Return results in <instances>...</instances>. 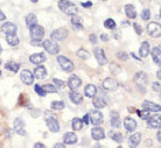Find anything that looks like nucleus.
<instances>
[{
  "label": "nucleus",
  "mask_w": 161,
  "mask_h": 148,
  "mask_svg": "<svg viewBox=\"0 0 161 148\" xmlns=\"http://www.w3.org/2000/svg\"><path fill=\"white\" fill-rule=\"evenodd\" d=\"M58 7L63 13L68 14V15H76L77 13V7L76 5H74L73 3H70L68 0H60L58 1Z\"/></svg>",
  "instance_id": "f257e3e1"
},
{
  "label": "nucleus",
  "mask_w": 161,
  "mask_h": 148,
  "mask_svg": "<svg viewBox=\"0 0 161 148\" xmlns=\"http://www.w3.org/2000/svg\"><path fill=\"white\" fill-rule=\"evenodd\" d=\"M46 123H47V126H48V128L52 131V132L56 133L60 131L58 121H57L56 118L53 116L49 111H46Z\"/></svg>",
  "instance_id": "f03ea898"
},
{
  "label": "nucleus",
  "mask_w": 161,
  "mask_h": 148,
  "mask_svg": "<svg viewBox=\"0 0 161 148\" xmlns=\"http://www.w3.org/2000/svg\"><path fill=\"white\" fill-rule=\"evenodd\" d=\"M134 82H136V84L139 89H140L141 91H145L146 86H147V75H146L144 71H139L136 74V76H134Z\"/></svg>",
  "instance_id": "7ed1b4c3"
},
{
  "label": "nucleus",
  "mask_w": 161,
  "mask_h": 148,
  "mask_svg": "<svg viewBox=\"0 0 161 148\" xmlns=\"http://www.w3.org/2000/svg\"><path fill=\"white\" fill-rule=\"evenodd\" d=\"M42 47L46 49V52H49V54H52V55L58 54V52H60V47L57 46V43L55 42V41H53V40H46V41H43V43H42Z\"/></svg>",
  "instance_id": "20e7f679"
},
{
  "label": "nucleus",
  "mask_w": 161,
  "mask_h": 148,
  "mask_svg": "<svg viewBox=\"0 0 161 148\" xmlns=\"http://www.w3.org/2000/svg\"><path fill=\"white\" fill-rule=\"evenodd\" d=\"M29 32H31V36L33 37V40L40 41L44 35V29L43 27H41L40 25H34L32 27H29Z\"/></svg>",
  "instance_id": "39448f33"
},
{
  "label": "nucleus",
  "mask_w": 161,
  "mask_h": 148,
  "mask_svg": "<svg viewBox=\"0 0 161 148\" xmlns=\"http://www.w3.org/2000/svg\"><path fill=\"white\" fill-rule=\"evenodd\" d=\"M88 117L90 118V121L89 123H91L92 125L95 126H98V125H101L103 123V114L102 112H99L98 110H93L91 112L89 113Z\"/></svg>",
  "instance_id": "423d86ee"
},
{
  "label": "nucleus",
  "mask_w": 161,
  "mask_h": 148,
  "mask_svg": "<svg viewBox=\"0 0 161 148\" xmlns=\"http://www.w3.org/2000/svg\"><path fill=\"white\" fill-rule=\"evenodd\" d=\"M57 62L60 63L61 68L63 69L64 71L69 72L74 70V63L65 56H57Z\"/></svg>",
  "instance_id": "0eeeda50"
},
{
  "label": "nucleus",
  "mask_w": 161,
  "mask_h": 148,
  "mask_svg": "<svg viewBox=\"0 0 161 148\" xmlns=\"http://www.w3.org/2000/svg\"><path fill=\"white\" fill-rule=\"evenodd\" d=\"M67 36H68V30L65 28H58L56 30H54L52 32V37L53 41H63L67 39Z\"/></svg>",
  "instance_id": "6e6552de"
},
{
  "label": "nucleus",
  "mask_w": 161,
  "mask_h": 148,
  "mask_svg": "<svg viewBox=\"0 0 161 148\" xmlns=\"http://www.w3.org/2000/svg\"><path fill=\"white\" fill-rule=\"evenodd\" d=\"M103 88L105 90H108V91H116L118 88H119V84H118V82L114 78H105L103 80Z\"/></svg>",
  "instance_id": "1a4fd4ad"
},
{
  "label": "nucleus",
  "mask_w": 161,
  "mask_h": 148,
  "mask_svg": "<svg viewBox=\"0 0 161 148\" xmlns=\"http://www.w3.org/2000/svg\"><path fill=\"white\" fill-rule=\"evenodd\" d=\"M147 33L152 37H160V33H161L160 25L157 24V22H151V24H148V26H147Z\"/></svg>",
  "instance_id": "9d476101"
},
{
  "label": "nucleus",
  "mask_w": 161,
  "mask_h": 148,
  "mask_svg": "<svg viewBox=\"0 0 161 148\" xmlns=\"http://www.w3.org/2000/svg\"><path fill=\"white\" fill-rule=\"evenodd\" d=\"M93 54H95V57H96V60H97V62H98L99 65H104V64L108 63V58H106L104 50H103L102 48H99V47L95 48Z\"/></svg>",
  "instance_id": "9b49d317"
},
{
  "label": "nucleus",
  "mask_w": 161,
  "mask_h": 148,
  "mask_svg": "<svg viewBox=\"0 0 161 148\" xmlns=\"http://www.w3.org/2000/svg\"><path fill=\"white\" fill-rule=\"evenodd\" d=\"M20 78L22 80V83L26 85H31L34 82V76L29 70H22L20 74Z\"/></svg>",
  "instance_id": "f8f14e48"
},
{
  "label": "nucleus",
  "mask_w": 161,
  "mask_h": 148,
  "mask_svg": "<svg viewBox=\"0 0 161 148\" xmlns=\"http://www.w3.org/2000/svg\"><path fill=\"white\" fill-rule=\"evenodd\" d=\"M91 136H92L93 140H96V141L103 140V139L105 138L104 129H103L102 127H98V126L93 127L92 129H91Z\"/></svg>",
  "instance_id": "ddd939ff"
},
{
  "label": "nucleus",
  "mask_w": 161,
  "mask_h": 148,
  "mask_svg": "<svg viewBox=\"0 0 161 148\" xmlns=\"http://www.w3.org/2000/svg\"><path fill=\"white\" fill-rule=\"evenodd\" d=\"M142 108L146 110V111H148V112H160V105H157L155 103H152V101H148V100H146L142 103Z\"/></svg>",
  "instance_id": "4468645a"
},
{
  "label": "nucleus",
  "mask_w": 161,
  "mask_h": 148,
  "mask_svg": "<svg viewBox=\"0 0 161 148\" xmlns=\"http://www.w3.org/2000/svg\"><path fill=\"white\" fill-rule=\"evenodd\" d=\"M80 84H82V80H80V77L76 76V75L71 76L68 80V86L71 89V90H77V89L80 86Z\"/></svg>",
  "instance_id": "2eb2a0df"
},
{
  "label": "nucleus",
  "mask_w": 161,
  "mask_h": 148,
  "mask_svg": "<svg viewBox=\"0 0 161 148\" xmlns=\"http://www.w3.org/2000/svg\"><path fill=\"white\" fill-rule=\"evenodd\" d=\"M110 125L114 128L120 127V117L116 111H112L110 113Z\"/></svg>",
  "instance_id": "dca6fc26"
},
{
  "label": "nucleus",
  "mask_w": 161,
  "mask_h": 148,
  "mask_svg": "<svg viewBox=\"0 0 161 148\" xmlns=\"http://www.w3.org/2000/svg\"><path fill=\"white\" fill-rule=\"evenodd\" d=\"M14 131L18 134H20V135L26 134V132H25V123L22 121L21 118H16L15 121H14Z\"/></svg>",
  "instance_id": "f3484780"
},
{
  "label": "nucleus",
  "mask_w": 161,
  "mask_h": 148,
  "mask_svg": "<svg viewBox=\"0 0 161 148\" xmlns=\"http://www.w3.org/2000/svg\"><path fill=\"white\" fill-rule=\"evenodd\" d=\"M124 126H125V128H126V131L133 132V131L137 128V121L134 119H132V118L127 117V118L124 119Z\"/></svg>",
  "instance_id": "a211bd4d"
},
{
  "label": "nucleus",
  "mask_w": 161,
  "mask_h": 148,
  "mask_svg": "<svg viewBox=\"0 0 161 148\" xmlns=\"http://www.w3.org/2000/svg\"><path fill=\"white\" fill-rule=\"evenodd\" d=\"M140 140H141L140 133H133L132 135L130 136V140H129L130 148H136L138 145L140 144Z\"/></svg>",
  "instance_id": "6ab92c4d"
},
{
  "label": "nucleus",
  "mask_w": 161,
  "mask_h": 148,
  "mask_svg": "<svg viewBox=\"0 0 161 148\" xmlns=\"http://www.w3.org/2000/svg\"><path fill=\"white\" fill-rule=\"evenodd\" d=\"M1 32H4L6 35H8V34H15L16 26L14 24H12V22H6L1 27Z\"/></svg>",
  "instance_id": "aec40b11"
},
{
  "label": "nucleus",
  "mask_w": 161,
  "mask_h": 148,
  "mask_svg": "<svg viewBox=\"0 0 161 148\" xmlns=\"http://www.w3.org/2000/svg\"><path fill=\"white\" fill-rule=\"evenodd\" d=\"M33 76L36 77L37 79H43V78L47 77V70H46V68H44L43 65H39L34 70V75Z\"/></svg>",
  "instance_id": "412c9836"
},
{
  "label": "nucleus",
  "mask_w": 161,
  "mask_h": 148,
  "mask_svg": "<svg viewBox=\"0 0 161 148\" xmlns=\"http://www.w3.org/2000/svg\"><path fill=\"white\" fill-rule=\"evenodd\" d=\"M29 60L31 62L34 64H40V63H43L44 61H46V55H44L43 52H37V54H33L32 56L29 57Z\"/></svg>",
  "instance_id": "4be33fe9"
},
{
  "label": "nucleus",
  "mask_w": 161,
  "mask_h": 148,
  "mask_svg": "<svg viewBox=\"0 0 161 148\" xmlns=\"http://www.w3.org/2000/svg\"><path fill=\"white\" fill-rule=\"evenodd\" d=\"M69 97H70V100L76 105H80V103L83 101V96L80 95V92H77L76 90H73V91L70 92Z\"/></svg>",
  "instance_id": "5701e85b"
},
{
  "label": "nucleus",
  "mask_w": 161,
  "mask_h": 148,
  "mask_svg": "<svg viewBox=\"0 0 161 148\" xmlns=\"http://www.w3.org/2000/svg\"><path fill=\"white\" fill-rule=\"evenodd\" d=\"M63 141H64L65 145H74L77 142V136L76 134H74V133L69 132V133H65L64 136H63Z\"/></svg>",
  "instance_id": "b1692460"
},
{
  "label": "nucleus",
  "mask_w": 161,
  "mask_h": 148,
  "mask_svg": "<svg viewBox=\"0 0 161 148\" xmlns=\"http://www.w3.org/2000/svg\"><path fill=\"white\" fill-rule=\"evenodd\" d=\"M84 93H85V96H86V97H89V98H92V97L96 96L97 88L92 84H88L84 88Z\"/></svg>",
  "instance_id": "393cba45"
},
{
  "label": "nucleus",
  "mask_w": 161,
  "mask_h": 148,
  "mask_svg": "<svg viewBox=\"0 0 161 148\" xmlns=\"http://www.w3.org/2000/svg\"><path fill=\"white\" fill-rule=\"evenodd\" d=\"M161 48L160 46H158L155 48L153 49V52H152V57H153V61L154 63L158 64V65H160L161 63Z\"/></svg>",
  "instance_id": "a878e982"
},
{
  "label": "nucleus",
  "mask_w": 161,
  "mask_h": 148,
  "mask_svg": "<svg viewBox=\"0 0 161 148\" xmlns=\"http://www.w3.org/2000/svg\"><path fill=\"white\" fill-rule=\"evenodd\" d=\"M125 14L127 18L130 19H136V16H137V12H136V8L133 5H126L125 6Z\"/></svg>",
  "instance_id": "bb28decb"
},
{
  "label": "nucleus",
  "mask_w": 161,
  "mask_h": 148,
  "mask_svg": "<svg viewBox=\"0 0 161 148\" xmlns=\"http://www.w3.org/2000/svg\"><path fill=\"white\" fill-rule=\"evenodd\" d=\"M149 43L147 42V41H144L142 43H141V47L140 49H139V54H140V56L141 57H146V56H148V54H149Z\"/></svg>",
  "instance_id": "cd10ccee"
},
{
  "label": "nucleus",
  "mask_w": 161,
  "mask_h": 148,
  "mask_svg": "<svg viewBox=\"0 0 161 148\" xmlns=\"http://www.w3.org/2000/svg\"><path fill=\"white\" fill-rule=\"evenodd\" d=\"M160 114H157V116L149 118L148 120V126L152 128H160Z\"/></svg>",
  "instance_id": "c85d7f7f"
},
{
  "label": "nucleus",
  "mask_w": 161,
  "mask_h": 148,
  "mask_svg": "<svg viewBox=\"0 0 161 148\" xmlns=\"http://www.w3.org/2000/svg\"><path fill=\"white\" fill-rule=\"evenodd\" d=\"M6 41H7V43L9 44V46H12V47L18 46L19 42H20V40H19V37H18L16 34H8V35L6 36Z\"/></svg>",
  "instance_id": "c756f323"
},
{
  "label": "nucleus",
  "mask_w": 161,
  "mask_h": 148,
  "mask_svg": "<svg viewBox=\"0 0 161 148\" xmlns=\"http://www.w3.org/2000/svg\"><path fill=\"white\" fill-rule=\"evenodd\" d=\"M37 24V18L35 14H33V13H29V14H27V16H26V25L28 26V27H32V26H34V25Z\"/></svg>",
  "instance_id": "7c9ffc66"
},
{
  "label": "nucleus",
  "mask_w": 161,
  "mask_h": 148,
  "mask_svg": "<svg viewBox=\"0 0 161 148\" xmlns=\"http://www.w3.org/2000/svg\"><path fill=\"white\" fill-rule=\"evenodd\" d=\"M71 25H73L74 27H75V29H77V30H82L83 29V25L80 22V16L73 15V18H71Z\"/></svg>",
  "instance_id": "2f4dec72"
},
{
  "label": "nucleus",
  "mask_w": 161,
  "mask_h": 148,
  "mask_svg": "<svg viewBox=\"0 0 161 148\" xmlns=\"http://www.w3.org/2000/svg\"><path fill=\"white\" fill-rule=\"evenodd\" d=\"M5 68L7 69V70H9V71L18 72V71H19V68H20V65H19V63H16V62H13V61H11V62H7V63H6Z\"/></svg>",
  "instance_id": "473e14b6"
},
{
  "label": "nucleus",
  "mask_w": 161,
  "mask_h": 148,
  "mask_svg": "<svg viewBox=\"0 0 161 148\" xmlns=\"http://www.w3.org/2000/svg\"><path fill=\"white\" fill-rule=\"evenodd\" d=\"M93 106H95L96 108H103L106 106V101H105L102 97L95 98V100H93Z\"/></svg>",
  "instance_id": "72a5a7b5"
},
{
  "label": "nucleus",
  "mask_w": 161,
  "mask_h": 148,
  "mask_svg": "<svg viewBox=\"0 0 161 148\" xmlns=\"http://www.w3.org/2000/svg\"><path fill=\"white\" fill-rule=\"evenodd\" d=\"M64 101H61V100H57V101H53L52 105H50V107L53 110H55V111H61V110H63L64 108Z\"/></svg>",
  "instance_id": "f704fd0d"
},
{
  "label": "nucleus",
  "mask_w": 161,
  "mask_h": 148,
  "mask_svg": "<svg viewBox=\"0 0 161 148\" xmlns=\"http://www.w3.org/2000/svg\"><path fill=\"white\" fill-rule=\"evenodd\" d=\"M83 127V121L80 119V118H75L73 120V128L74 131H80Z\"/></svg>",
  "instance_id": "c9c22d12"
},
{
  "label": "nucleus",
  "mask_w": 161,
  "mask_h": 148,
  "mask_svg": "<svg viewBox=\"0 0 161 148\" xmlns=\"http://www.w3.org/2000/svg\"><path fill=\"white\" fill-rule=\"evenodd\" d=\"M77 56L82 58V60H88L89 57H90V52H86L85 49H80L78 52H77Z\"/></svg>",
  "instance_id": "e433bc0d"
},
{
  "label": "nucleus",
  "mask_w": 161,
  "mask_h": 148,
  "mask_svg": "<svg viewBox=\"0 0 161 148\" xmlns=\"http://www.w3.org/2000/svg\"><path fill=\"white\" fill-rule=\"evenodd\" d=\"M42 89H43V91L46 92V93H55L57 90L53 84H46L42 86Z\"/></svg>",
  "instance_id": "4c0bfd02"
},
{
  "label": "nucleus",
  "mask_w": 161,
  "mask_h": 148,
  "mask_svg": "<svg viewBox=\"0 0 161 148\" xmlns=\"http://www.w3.org/2000/svg\"><path fill=\"white\" fill-rule=\"evenodd\" d=\"M104 27L108 29H114L116 28V22L113 19H106L104 21Z\"/></svg>",
  "instance_id": "58836bf2"
},
{
  "label": "nucleus",
  "mask_w": 161,
  "mask_h": 148,
  "mask_svg": "<svg viewBox=\"0 0 161 148\" xmlns=\"http://www.w3.org/2000/svg\"><path fill=\"white\" fill-rule=\"evenodd\" d=\"M110 135L112 136V139L116 141V142H119V144H120V142H123V134H121L120 132H117V133H111V132H110Z\"/></svg>",
  "instance_id": "ea45409f"
},
{
  "label": "nucleus",
  "mask_w": 161,
  "mask_h": 148,
  "mask_svg": "<svg viewBox=\"0 0 161 148\" xmlns=\"http://www.w3.org/2000/svg\"><path fill=\"white\" fill-rule=\"evenodd\" d=\"M54 86L56 89H64L65 88V83L63 82V80H60L57 79V78H54Z\"/></svg>",
  "instance_id": "a19ab883"
},
{
  "label": "nucleus",
  "mask_w": 161,
  "mask_h": 148,
  "mask_svg": "<svg viewBox=\"0 0 161 148\" xmlns=\"http://www.w3.org/2000/svg\"><path fill=\"white\" fill-rule=\"evenodd\" d=\"M149 18H151V12H149V9L145 8V9H142V12H141V19L142 20H148Z\"/></svg>",
  "instance_id": "79ce46f5"
},
{
  "label": "nucleus",
  "mask_w": 161,
  "mask_h": 148,
  "mask_svg": "<svg viewBox=\"0 0 161 148\" xmlns=\"http://www.w3.org/2000/svg\"><path fill=\"white\" fill-rule=\"evenodd\" d=\"M137 114L140 117V118H142V119L148 120V118H149V112L148 111H146V110H144V111H138Z\"/></svg>",
  "instance_id": "37998d69"
},
{
  "label": "nucleus",
  "mask_w": 161,
  "mask_h": 148,
  "mask_svg": "<svg viewBox=\"0 0 161 148\" xmlns=\"http://www.w3.org/2000/svg\"><path fill=\"white\" fill-rule=\"evenodd\" d=\"M117 57L121 61H127L129 60V54H126L124 52H117Z\"/></svg>",
  "instance_id": "c03bdc74"
},
{
  "label": "nucleus",
  "mask_w": 161,
  "mask_h": 148,
  "mask_svg": "<svg viewBox=\"0 0 161 148\" xmlns=\"http://www.w3.org/2000/svg\"><path fill=\"white\" fill-rule=\"evenodd\" d=\"M34 90H35V92H36L39 96H41V97L46 96V92L43 91V89L41 88L40 85H37V84L35 85V86H34Z\"/></svg>",
  "instance_id": "a18cd8bd"
},
{
  "label": "nucleus",
  "mask_w": 161,
  "mask_h": 148,
  "mask_svg": "<svg viewBox=\"0 0 161 148\" xmlns=\"http://www.w3.org/2000/svg\"><path fill=\"white\" fill-rule=\"evenodd\" d=\"M110 69H111V71L113 72V74H114V75H117L118 72H120V67H118L117 64H111V67H110Z\"/></svg>",
  "instance_id": "49530a36"
},
{
  "label": "nucleus",
  "mask_w": 161,
  "mask_h": 148,
  "mask_svg": "<svg viewBox=\"0 0 161 148\" xmlns=\"http://www.w3.org/2000/svg\"><path fill=\"white\" fill-rule=\"evenodd\" d=\"M133 27H134V30H136V33H137L138 35H141V33H142V29H141L140 25L133 24Z\"/></svg>",
  "instance_id": "de8ad7c7"
},
{
  "label": "nucleus",
  "mask_w": 161,
  "mask_h": 148,
  "mask_svg": "<svg viewBox=\"0 0 161 148\" xmlns=\"http://www.w3.org/2000/svg\"><path fill=\"white\" fill-rule=\"evenodd\" d=\"M152 88H153L154 91L160 92V83L159 82H154L153 84H152Z\"/></svg>",
  "instance_id": "09e8293b"
},
{
  "label": "nucleus",
  "mask_w": 161,
  "mask_h": 148,
  "mask_svg": "<svg viewBox=\"0 0 161 148\" xmlns=\"http://www.w3.org/2000/svg\"><path fill=\"white\" fill-rule=\"evenodd\" d=\"M89 40H90L91 43H97V37L95 34H91V35L89 36Z\"/></svg>",
  "instance_id": "8fccbe9b"
},
{
  "label": "nucleus",
  "mask_w": 161,
  "mask_h": 148,
  "mask_svg": "<svg viewBox=\"0 0 161 148\" xmlns=\"http://www.w3.org/2000/svg\"><path fill=\"white\" fill-rule=\"evenodd\" d=\"M101 40L104 41V42H108V41H109V35H106V34H102Z\"/></svg>",
  "instance_id": "3c124183"
},
{
  "label": "nucleus",
  "mask_w": 161,
  "mask_h": 148,
  "mask_svg": "<svg viewBox=\"0 0 161 148\" xmlns=\"http://www.w3.org/2000/svg\"><path fill=\"white\" fill-rule=\"evenodd\" d=\"M33 148H47V147H46L43 144H41V142H37V144L34 145V147Z\"/></svg>",
  "instance_id": "603ef678"
},
{
  "label": "nucleus",
  "mask_w": 161,
  "mask_h": 148,
  "mask_svg": "<svg viewBox=\"0 0 161 148\" xmlns=\"http://www.w3.org/2000/svg\"><path fill=\"white\" fill-rule=\"evenodd\" d=\"M82 6L83 7H90V6H92V3H90V1L89 3H82Z\"/></svg>",
  "instance_id": "864d4df0"
},
{
  "label": "nucleus",
  "mask_w": 161,
  "mask_h": 148,
  "mask_svg": "<svg viewBox=\"0 0 161 148\" xmlns=\"http://www.w3.org/2000/svg\"><path fill=\"white\" fill-rule=\"evenodd\" d=\"M53 148H65L64 144H56Z\"/></svg>",
  "instance_id": "5fc2aeb1"
},
{
  "label": "nucleus",
  "mask_w": 161,
  "mask_h": 148,
  "mask_svg": "<svg viewBox=\"0 0 161 148\" xmlns=\"http://www.w3.org/2000/svg\"><path fill=\"white\" fill-rule=\"evenodd\" d=\"M84 124H89V117H88V114L86 116H84V118H83V120H82Z\"/></svg>",
  "instance_id": "6e6d98bb"
},
{
  "label": "nucleus",
  "mask_w": 161,
  "mask_h": 148,
  "mask_svg": "<svg viewBox=\"0 0 161 148\" xmlns=\"http://www.w3.org/2000/svg\"><path fill=\"white\" fill-rule=\"evenodd\" d=\"M5 19H6V16H5V14L1 11H0V21H4Z\"/></svg>",
  "instance_id": "4d7b16f0"
},
{
  "label": "nucleus",
  "mask_w": 161,
  "mask_h": 148,
  "mask_svg": "<svg viewBox=\"0 0 161 148\" xmlns=\"http://www.w3.org/2000/svg\"><path fill=\"white\" fill-rule=\"evenodd\" d=\"M157 139H158V141H159V142H160V131H159V132H158V134H157Z\"/></svg>",
  "instance_id": "13d9d810"
},
{
  "label": "nucleus",
  "mask_w": 161,
  "mask_h": 148,
  "mask_svg": "<svg viewBox=\"0 0 161 148\" xmlns=\"http://www.w3.org/2000/svg\"><path fill=\"white\" fill-rule=\"evenodd\" d=\"M157 76H158V78L160 79V77H161V71L160 70H158V72H157Z\"/></svg>",
  "instance_id": "bf43d9fd"
},
{
  "label": "nucleus",
  "mask_w": 161,
  "mask_h": 148,
  "mask_svg": "<svg viewBox=\"0 0 161 148\" xmlns=\"http://www.w3.org/2000/svg\"><path fill=\"white\" fill-rule=\"evenodd\" d=\"M1 133H3V126L0 125V134H1Z\"/></svg>",
  "instance_id": "052dcab7"
},
{
  "label": "nucleus",
  "mask_w": 161,
  "mask_h": 148,
  "mask_svg": "<svg viewBox=\"0 0 161 148\" xmlns=\"http://www.w3.org/2000/svg\"><path fill=\"white\" fill-rule=\"evenodd\" d=\"M31 1H32V3H37L39 0H31Z\"/></svg>",
  "instance_id": "680f3d73"
},
{
  "label": "nucleus",
  "mask_w": 161,
  "mask_h": 148,
  "mask_svg": "<svg viewBox=\"0 0 161 148\" xmlns=\"http://www.w3.org/2000/svg\"><path fill=\"white\" fill-rule=\"evenodd\" d=\"M3 52V48H1V46H0V54Z\"/></svg>",
  "instance_id": "e2e57ef3"
},
{
  "label": "nucleus",
  "mask_w": 161,
  "mask_h": 148,
  "mask_svg": "<svg viewBox=\"0 0 161 148\" xmlns=\"http://www.w3.org/2000/svg\"><path fill=\"white\" fill-rule=\"evenodd\" d=\"M0 76H1V71H0Z\"/></svg>",
  "instance_id": "0e129e2a"
},
{
  "label": "nucleus",
  "mask_w": 161,
  "mask_h": 148,
  "mask_svg": "<svg viewBox=\"0 0 161 148\" xmlns=\"http://www.w3.org/2000/svg\"><path fill=\"white\" fill-rule=\"evenodd\" d=\"M118 148H123V147H118Z\"/></svg>",
  "instance_id": "69168bd1"
},
{
  "label": "nucleus",
  "mask_w": 161,
  "mask_h": 148,
  "mask_svg": "<svg viewBox=\"0 0 161 148\" xmlns=\"http://www.w3.org/2000/svg\"><path fill=\"white\" fill-rule=\"evenodd\" d=\"M103 1H106V0H103Z\"/></svg>",
  "instance_id": "338daca9"
}]
</instances>
